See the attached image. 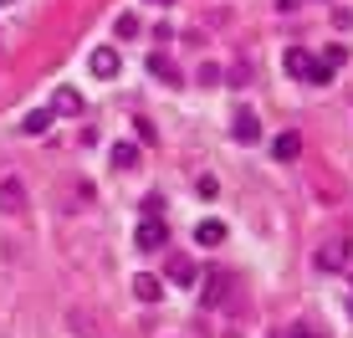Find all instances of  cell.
<instances>
[{
  "label": "cell",
  "mask_w": 353,
  "mask_h": 338,
  "mask_svg": "<svg viewBox=\"0 0 353 338\" xmlns=\"http://www.w3.org/2000/svg\"><path fill=\"white\" fill-rule=\"evenodd\" d=\"M133 246H139V251H164V246H169V231H164L159 215H143V221H139V231H133Z\"/></svg>",
  "instance_id": "cell-1"
},
{
  "label": "cell",
  "mask_w": 353,
  "mask_h": 338,
  "mask_svg": "<svg viewBox=\"0 0 353 338\" xmlns=\"http://www.w3.org/2000/svg\"><path fill=\"white\" fill-rule=\"evenodd\" d=\"M230 139H236V143H256V139H261V123H256V113H251V108H236Z\"/></svg>",
  "instance_id": "cell-2"
},
{
  "label": "cell",
  "mask_w": 353,
  "mask_h": 338,
  "mask_svg": "<svg viewBox=\"0 0 353 338\" xmlns=\"http://www.w3.org/2000/svg\"><path fill=\"white\" fill-rule=\"evenodd\" d=\"M118 67H123V62H118L113 46H97V52H92V77H118Z\"/></svg>",
  "instance_id": "cell-3"
},
{
  "label": "cell",
  "mask_w": 353,
  "mask_h": 338,
  "mask_svg": "<svg viewBox=\"0 0 353 338\" xmlns=\"http://www.w3.org/2000/svg\"><path fill=\"white\" fill-rule=\"evenodd\" d=\"M343 267H348V246H343V241L318 251V272H343Z\"/></svg>",
  "instance_id": "cell-4"
},
{
  "label": "cell",
  "mask_w": 353,
  "mask_h": 338,
  "mask_svg": "<svg viewBox=\"0 0 353 338\" xmlns=\"http://www.w3.org/2000/svg\"><path fill=\"white\" fill-rule=\"evenodd\" d=\"M0 210H6V215L26 210V190H21L16 179H6V185H0Z\"/></svg>",
  "instance_id": "cell-5"
},
{
  "label": "cell",
  "mask_w": 353,
  "mask_h": 338,
  "mask_svg": "<svg viewBox=\"0 0 353 338\" xmlns=\"http://www.w3.org/2000/svg\"><path fill=\"white\" fill-rule=\"evenodd\" d=\"M133 297H139V303H159V277H149V272H139L133 277Z\"/></svg>",
  "instance_id": "cell-6"
},
{
  "label": "cell",
  "mask_w": 353,
  "mask_h": 338,
  "mask_svg": "<svg viewBox=\"0 0 353 338\" xmlns=\"http://www.w3.org/2000/svg\"><path fill=\"white\" fill-rule=\"evenodd\" d=\"M225 287H230V277H225V272H210V277H205V308L225 303Z\"/></svg>",
  "instance_id": "cell-7"
},
{
  "label": "cell",
  "mask_w": 353,
  "mask_h": 338,
  "mask_svg": "<svg viewBox=\"0 0 353 338\" xmlns=\"http://www.w3.org/2000/svg\"><path fill=\"white\" fill-rule=\"evenodd\" d=\"M52 113H82V92L77 88H62V92H57V98H52Z\"/></svg>",
  "instance_id": "cell-8"
},
{
  "label": "cell",
  "mask_w": 353,
  "mask_h": 338,
  "mask_svg": "<svg viewBox=\"0 0 353 338\" xmlns=\"http://www.w3.org/2000/svg\"><path fill=\"white\" fill-rule=\"evenodd\" d=\"M282 67H287V77H307V67H312V57L302 52V46H292V52L282 57Z\"/></svg>",
  "instance_id": "cell-9"
},
{
  "label": "cell",
  "mask_w": 353,
  "mask_h": 338,
  "mask_svg": "<svg viewBox=\"0 0 353 338\" xmlns=\"http://www.w3.org/2000/svg\"><path fill=\"white\" fill-rule=\"evenodd\" d=\"M194 241H200V246H221V241H225V226H221V221H200V226H194Z\"/></svg>",
  "instance_id": "cell-10"
},
{
  "label": "cell",
  "mask_w": 353,
  "mask_h": 338,
  "mask_svg": "<svg viewBox=\"0 0 353 338\" xmlns=\"http://www.w3.org/2000/svg\"><path fill=\"white\" fill-rule=\"evenodd\" d=\"M272 154H276V159H297V154H302V139L297 134H276V143H272Z\"/></svg>",
  "instance_id": "cell-11"
},
{
  "label": "cell",
  "mask_w": 353,
  "mask_h": 338,
  "mask_svg": "<svg viewBox=\"0 0 353 338\" xmlns=\"http://www.w3.org/2000/svg\"><path fill=\"white\" fill-rule=\"evenodd\" d=\"M149 72H154V77H159V82H179V67L169 62L164 52H154V57H149Z\"/></svg>",
  "instance_id": "cell-12"
},
{
  "label": "cell",
  "mask_w": 353,
  "mask_h": 338,
  "mask_svg": "<svg viewBox=\"0 0 353 338\" xmlns=\"http://www.w3.org/2000/svg\"><path fill=\"white\" fill-rule=\"evenodd\" d=\"M46 123H52V108H36V113H26V123H21V134H46Z\"/></svg>",
  "instance_id": "cell-13"
},
{
  "label": "cell",
  "mask_w": 353,
  "mask_h": 338,
  "mask_svg": "<svg viewBox=\"0 0 353 338\" xmlns=\"http://www.w3.org/2000/svg\"><path fill=\"white\" fill-rule=\"evenodd\" d=\"M113 169H139V149L133 143H113Z\"/></svg>",
  "instance_id": "cell-14"
},
{
  "label": "cell",
  "mask_w": 353,
  "mask_h": 338,
  "mask_svg": "<svg viewBox=\"0 0 353 338\" xmlns=\"http://www.w3.org/2000/svg\"><path fill=\"white\" fill-rule=\"evenodd\" d=\"M169 277H174L179 287H190V282H194V267H190L185 257H169Z\"/></svg>",
  "instance_id": "cell-15"
},
{
  "label": "cell",
  "mask_w": 353,
  "mask_h": 338,
  "mask_svg": "<svg viewBox=\"0 0 353 338\" xmlns=\"http://www.w3.org/2000/svg\"><path fill=\"white\" fill-rule=\"evenodd\" d=\"M307 82H312V88H327V82H333V67L312 62V67H307Z\"/></svg>",
  "instance_id": "cell-16"
},
{
  "label": "cell",
  "mask_w": 353,
  "mask_h": 338,
  "mask_svg": "<svg viewBox=\"0 0 353 338\" xmlns=\"http://www.w3.org/2000/svg\"><path fill=\"white\" fill-rule=\"evenodd\" d=\"M215 190H221V185H215L210 175H200V179H194V195H200V200H215Z\"/></svg>",
  "instance_id": "cell-17"
},
{
  "label": "cell",
  "mask_w": 353,
  "mask_h": 338,
  "mask_svg": "<svg viewBox=\"0 0 353 338\" xmlns=\"http://www.w3.org/2000/svg\"><path fill=\"white\" fill-rule=\"evenodd\" d=\"M343 62H348L343 46H327V52H323V67H343Z\"/></svg>",
  "instance_id": "cell-18"
},
{
  "label": "cell",
  "mask_w": 353,
  "mask_h": 338,
  "mask_svg": "<svg viewBox=\"0 0 353 338\" xmlns=\"http://www.w3.org/2000/svg\"><path fill=\"white\" fill-rule=\"evenodd\" d=\"M133 128H139V139H143V143H159V128H154L149 118H139V123H133Z\"/></svg>",
  "instance_id": "cell-19"
},
{
  "label": "cell",
  "mask_w": 353,
  "mask_h": 338,
  "mask_svg": "<svg viewBox=\"0 0 353 338\" xmlns=\"http://www.w3.org/2000/svg\"><path fill=\"white\" fill-rule=\"evenodd\" d=\"M143 26H139V21H133V16H118V36H139Z\"/></svg>",
  "instance_id": "cell-20"
},
{
  "label": "cell",
  "mask_w": 353,
  "mask_h": 338,
  "mask_svg": "<svg viewBox=\"0 0 353 338\" xmlns=\"http://www.w3.org/2000/svg\"><path fill=\"white\" fill-rule=\"evenodd\" d=\"M0 6H16V0H0Z\"/></svg>",
  "instance_id": "cell-21"
},
{
  "label": "cell",
  "mask_w": 353,
  "mask_h": 338,
  "mask_svg": "<svg viewBox=\"0 0 353 338\" xmlns=\"http://www.w3.org/2000/svg\"><path fill=\"white\" fill-rule=\"evenodd\" d=\"M154 6H169V0H154Z\"/></svg>",
  "instance_id": "cell-22"
},
{
  "label": "cell",
  "mask_w": 353,
  "mask_h": 338,
  "mask_svg": "<svg viewBox=\"0 0 353 338\" xmlns=\"http://www.w3.org/2000/svg\"><path fill=\"white\" fill-rule=\"evenodd\" d=\"M307 338H318V333H307Z\"/></svg>",
  "instance_id": "cell-23"
},
{
  "label": "cell",
  "mask_w": 353,
  "mask_h": 338,
  "mask_svg": "<svg viewBox=\"0 0 353 338\" xmlns=\"http://www.w3.org/2000/svg\"><path fill=\"white\" fill-rule=\"evenodd\" d=\"M348 308H353V303H348Z\"/></svg>",
  "instance_id": "cell-24"
}]
</instances>
